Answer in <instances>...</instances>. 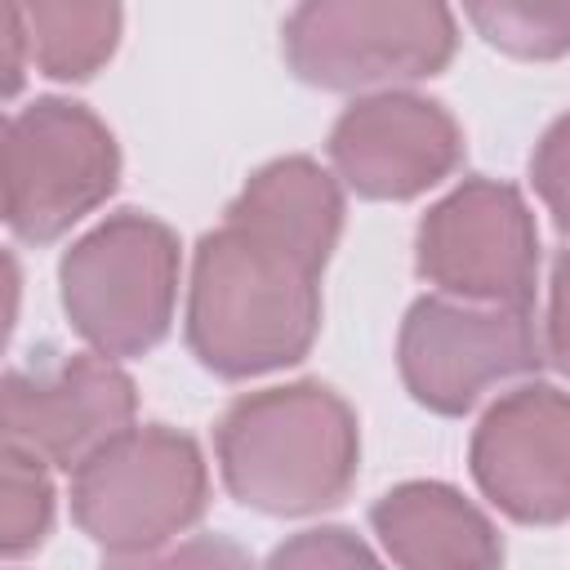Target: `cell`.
Returning <instances> with one entry per match:
<instances>
[{
  "label": "cell",
  "instance_id": "obj_12",
  "mask_svg": "<svg viewBox=\"0 0 570 570\" xmlns=\"http://www.w3.org/2000/svg\"><path fill=\"white\" fill-rule=\"evenodd\" d=\"M370 525L396 570H499L494 521L445 481H401L370 508Z\"/></svg>",
  "mask_w": 570,
  "mask_h": 570
},
{
  "label": "cell",
  "instance_id": "obj_14",
  "mask_svg": "<svg viewBox=\"0 0 570 570\" xmlns=\"http://www.w3.org/2000/svg\"><path fill=\"white\" fill-rule=\"evenodd\" d=\"M468 22L485 45L512 58H561L570 53V0H490L468 4Z\"/></svg>",
  "mask_w": 570,
  "mask_h": 570
},
{
  "label": "cell",
  "instance_id": "obj_19",
  "mask_svg": "<svg viewBox=\"0 0 570 570\" xmlns=\"http://www.w3.org/2000/svg\"><path fill=\"white\" fill-rule=\"evenodd\" d=\"M543 356L570 379V249L557 254L552 263V285H548V325H543Z\"/></svg>",
  "mask_w": 570,
  "mask_h": 570
},
{
  "label": "cell",
  "instance_id": "obj_13",
  "mask_svg": "<svg viewBox=\"0 0 570 570\" xmlns=\"http://www.w3.org/2000/svg\"><path fill=\"white\" fill-rule=\"evenodd\" d=\"M22 22L31 62L49 80H89L120 40V4L107 0H31Z\"/></svg>",
  "mask_w": 570,
  "mask_h": 570
},
{
  "label": "cell",
  "instance_id": "obj_6",
  "mask_svg": "<svg viewBox=\"0 0 570 570\" xmlns=\"http://www.w3.org/2000/svg\"><path fill=\"white\" fill-rule=\"evenodd\" d=\"M120 178L111 129L76 98H36L4 120V223L49 245L94 214Z\"/></svg>",
  "mask_w": 570,
  "mask_h": 570
},
{
  "label": "cell",
  "instance_id": "obj_16",
  "mask_svg": "<svg viewBox=\"0 0 570 570\" xmlns=\"http://www.w3.org/2000/svg\"><path fill=\"white\" fill-rule=\"evenodd\" d=\"M263 570H383V561L352 530H343V525H312V530L289 534L267 557Z\"/></svg>",
  "mask_w": 570,
  "mask_h": 570
},
{
  "label": "cell",
  "instance_id": "obj_3",
  "mask_svg": "<svg viewBox=\"0 0 570 570\" xmlns=\"http://www.w3.org/2000/svg\"><path fill=\"white\" fill-rule=\"evenodd\" d=\"M183 245L169 223L116 209L58 263V298L71 330L107 361L151 352L178 307Z\"/></svg>",
  "mask_w": 570,
  "mask_h": 570
},
{
  "label": "cell",
  "instance_id": "obj_1",
  "mask_svg": "<svg viewBox=\"0 0 570 570\" xmlns=\"http://www.w3.org/2000/svg\"><path fill=\"white\" fill-rule=\"evenodd\" d=\"M338 232L343 191L312 156L254 169L191 254V356L232 383L298 365L321 330V272Z\"/></svg>",
  "mask_w": 570,
  "mask_h": 570
},
{
  "label": "cell",
  "instance_id": "obj_9",
  "mask_svg": "<svg viewBox=\"0 0 570 570\" xmlns=\"http://www.w3.org/2000/svg\"><path fill=\"white\" fill-rule=\"evenodd\" d=\"M476 490L521 525L570 517V392L521 383L476 423L468 445Z\"/></svg>",
  "mask_w": 570,
  "mask_h": 570
},
{
  "label": "cell",
  "instance_id": "obj_18",
  "mask_svg": "<svg viewBox=\"0 0 570 570\" xmlns=\"http://www.w3.org/2000/svg\"><path fill=\"white\" fill-rule=\"evenodd\" d=\"M530 183L539 191V200L548 205L552 223L561 232H570V111L557 116L543 138L534 142V156H530Z\"/></svg>",
  "mask_w": 570,
  "mask_h": 570
},
{
  "label": "cell",
  "instance_id": "obj_5",
  "mask_svg": "<svg viewBox=\"0 0 570 570\" xmlns=\"http://www.w3.org/2000/svg\"><path fill=\"white\" fill-rule=\"evenodd\" d=\"M289 71L330 94L396 89L450 67L459 27L445 4L307 0L281 22Z\"/></svg>",
  "mask_w": 570,
  "mask_h": 570
},
{
  "label": "cell",
  "instance_id": "obj_11",
  "mask_svg": "<svg viewBox=\"0 0 570 570\" xmlns=\"http://www.w3.org/2000/svg\"><path fill=\"white\" fill-rule=\"evenodd\" d=\"M325 147L356 196L414 200L459 169L463 129L436 98L387 89L343 107Z\"/></svg>",
  "mask_w": 570,
  "mask_h": 570
},
{
  "label": "cell",
  "instance_id": "obj_20",
  "mask_svg": "<svg viewBox=\"0 0 570 570\" xmlns=\"http://www.w3.org/2000/svg\"><path fill=\"white\" fill-rule=\"evenodd\" d=\"M4 94L13 98L18 89H22V71H27V62H22V49H31L27 45V22H22V4H4Z\"/></svg>",
  "mask_w": 570,
  "mask_h": 570
},
{
  "label": "cell",
  "instance_id": "obj_2",
  "mask_svg": "<svg viewBox=\"0 0 570 570\" xmlns=\"http://www.w3.org/2000/svg\"><path fill=\"white\" fill-rule=\"evenodd\" d=\"M214 459L236 503L263 517H312L347 499L361 428L334 387L303 379L236 396L214 428Z\"/></svg>",
  "mask_w": 570,
  "mask_h": 570
},
{
  "label": "cell",
  "instance_id": "obj_8",
  "mask_svg": "<svg viewBox=\"0 0 570 570\" xmlns=\"http://www.w3.org/2000/svg\"><path fill=\"white\" fill-rule=\"evenodd\" d=\"M414 267L463 303L534 307L539 227L525 196L499 178H463L419 218Z\"/></svg>",
  "mask_w": 570,
  "mask_h": 570
},
{
  "label": "cell",
  "instance_id": "obj_15",
  "mask_svg": "<svg viewBox=\"0 0 570 570\" xmlns=\"http://www.w3.org/2000/svg\"><path fill=\"white\" fill-rule=\"evenodd\" d=\"M53 530V481L49 463L4 445V508H0V548L4 557L36 552Z\"/></svg>",
  "mask_w": 570,
  "mask_h": 570
},
{
  "label": "cell",
  "instance_id": "obj_4",
  "mask_svg": "<svg viewBox=\"0 0 570 570\" xmlns=\"http://www.w3.org/2000/svg\"><path fill=\"white\" fill-rule=\"evenodd\" d=\"M205 454L165 423L120 432L71 472V517L111 557L169 548L205 517Z\"/></svg>",
  "mask_w": 570,
  "mask_h": 570
},
{
  "label": "cell",
  "instance_id": "obj_17",
  "mask_svg": "<svg viewBox=\"0 0 570 570\" xmlns=\"http://www.w3.org/2000/svg\"><path fill=\"white\" fill-rule=\"evenodd\" d=\"M102 570H254L249 552L227 539V534H191L178 539L160 552H138V557H111Z\"/></svg>",
  "mask_w": 570,
  "mask_h": 570
},
{
  "label": "cell",
  "instance_id": "obj_7",
  "mask_svg": "<svg viewBox=\"0 0 570 570\" xmlns=\"http://www.w3.org/2000/svg\"><path fill=\"white\" fill-rule=\"evenodd\" d=\"M539 365L543 343L530 307L423 294L410 303L396 334V370L405 392L445 419L468 414L490 387L525 379Z\"/></svg>",
  "mask_w": 570,
  "mask_h": 570
},
{
  "label": "cell",
  "instance_id": "obj_10",
  "mask_svg": "<svg viewBox=\"0 0 570 570\" xmlns=\"http://www.w3.org/2000/svg\"><path fill=\"white\" fill-rule=\"evenodd\" d=\"M134 379L98 352L4 374V445H18L49 468L76 472L89 454L134 428Z\"/></svg>",
  "mask_w": 570,
  "mask_h": 570
}]
</instances>
